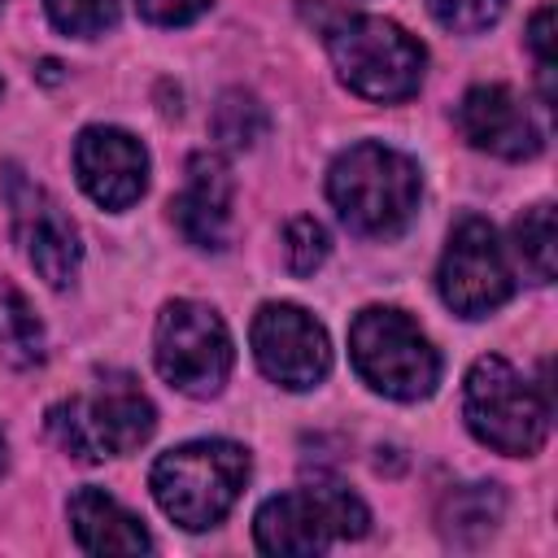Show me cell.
<instances>
[{
  "instance_id": "2e32d148",
  "label": "cell",
  "mask_w": 558,
  "mask_h": 558,
  "mask_svg": "<svg viewBox=\"0 0 558 558\" xmlns=\"http://www.w3.org/2000/svg\"><path fill=\"white\" fill-rule=\"evenodd\" d=\"M501 514H506V493L497 484H458L453 493H445L436 523H440V536L449 545L471 549L497 532Z\"/></svg>"
},
{
  "instance_id": "4316f807",
  "label": "cell",
  "mask_w": 558,
  "mask_h": 558,
  "mask_svg": "<svg viewBox=\"0 0 558 558\" xmlns=\"http://www.w3.org/2000/svg\"><path fill=\"white\" fill-rule=\"evenodd\" d=\"M0 87H4V83H0Z\"/></svg>"
},
{
  "instance_id": "52a82bcc",
  "label": "cell",
  "mask_w": 558,
  "mask_h": 558,
  "mask_svg": "<svg viewBox=\"0 0 558 558\" xmlns=\"http://www.w3.org/2000/svg\"><path fill=\"white\" fill-rule=\"evenodd\" d=\"M371 527V510L357 493L336 480H314L296 493H279L262 501L253 532L266 554H323L336 536H362Z\"/></svg>"
},
{
  "instance_id": "6da1fadb",
  "label": "cell",
  "mask_w": 558,
  "mask_h": 558,
  "mask_svg": "<svg viewBox=\"0 0 558 558\" xmlns=\"http://www.w3.org/2000/svg\"><path fill=\"white\" fill-rule=\"evenodd\" d=\"M327 196L340 222L366 240L401 235L423 196L418 166L388 144H353L327 170Z\"/></svg>"
},
{
  "instance_id": "9c48e42d",
  "label": "cell",
  "mask_w": 558,
  "mask_h": 558,
  "mask_svg": "<svg viewBox=\"0 0 558 558\" xmlns=\"http://www.w3.org/2000/svg\"><path fill=\"white\" fill-rule=\"evenodd\" d=\"M436 288H440V301L462 318H484L510 301L514 275H510L506 248L497 244L493 222L475 214L458 218L436 270Z\"/></svg>"
},
{
  "instance_id": "ffe728a7",
  "label": "cell",
  "mask_w": 558,
  "mask_h": 558,
  "mask_svg": "<svg viewBox=\"0 0 558 558\" xmlns=\"http://www.w3.org/2000/svg\"><path fill=\"white\" fill-rule=\"evenodd\" d=\"M44 4H48L52 26H61L65 35H78V39L105 35L118 22V0H44Z\"/></svg>"
},
{
  "instance_id": "cb8c5ba5",
  "label": "cell",
  "mask_w": 558,
  "mask_h": 558,
  "mask_svg": "<svg viewBox=\"0 0 558 558\" xmlns=\"http://www.w3.org/2000/svg\"><path fill=\"white\" fill-rule=\"evenodd\" d=\"M135 9L153 26H187L209 9V0H135Z\"/></svg>"
},
{
  "instance_id": "d4e9b609",
  "label": "cell",
  "mask_w": 558,
  "mask_h": 558,
  "mask_svg": "<svg viewBox=\"0 0 558 558\" xmlns=\"http://www.w3.org/2000/svg\"><path fill=\"white\" fill-rule=\"evenodd\" d=\"M4 466H9V445H4V436H0V475H4Z\"/></svg>"
},
{
  "instance_id": "d6986e66",
  "label": "cell",
  "mask_w": 558,
  "mask_h": 558,
  "mask_svg": "<svg viewBox=\"0 0 558 558\" xmlns=\"http://www.w3.org/2000/svg\"><path fill=\"white\" fill-rule=\"evenodd\" d=\"M266 126H270V118H266V109H262V100L253 92H240V87L222 92V100L214 109V135L227 148H235V153L253 148L266 135Z\"/></svg>"
},
{
  "instance_id": "8992f818",
  "label": "cell",
  "mask_w": 558,
  "mask_h": 558,
  "mask_svg": "<svg viewBox=\"0 0 558 558\" xmlns=\"http://www.w3.org/2000/svg\"><path fill=\"white\" fill-rule=\"evenodd\" d=\"M466 427L497 453L532 458L549 436V397H541L506 357L488 353L466 371Z\"/></svg>"
},
{
  "instance_id": "277c9868",
  "label": "cell",
  "mask_w": 558,
  "mask_h": 558,
  "mask_svg": "<svg viewBox=\"0 0 558 558\" xmlns=\"http://www.w3.org/2000/svg\"><path fill=\"white\" fill-rule=\"evenodd\" d=\"M157 427V410L144 397V388L131 375H105L96 392L57 401L48 410V432L52 440L74 458V462H105L135 453Z\"/></svg>"
},
{
  "instance_id": "7a4b0ae2",
  "label": "cell",
  "mask_w": 558,
  "mask_h": 558,
  "mask_svg": "<svg viewBox=\"0 0 558 558\" xmlns=\"http://www.w3.org/2000/svg\"><path fill=\"white\" fill-rule=\"evenodd\" d=\"M323 35H327V52L340 83L362 100L388 105L418 92L427 52L397 22L371 17V13H340L323 26Z\"/></svg>"
},
{
  "instance_id": "7c38bea8",
  "label": "cell",
  "mask_w": 558,
  "mask_h": 558,
  "mask_svg": "<svg viewBox=\"0 0 558 558\" xmlns=\"http://www.w3.org/2000/svg\"><path fill=\"white\" fill-rule=\"evenodd\" d=\"M74 170L83 192L105 209H126L148 187V153L122 126H87L74 140Z\"/></svg>"
},
{
  "instance_id": "8fae6325",
  "label": "cell",
  "mask_w": 558,
  "mask_h": 558,
  "mask_svg": "<svg viewBox=\"0 0 558 558\" xmlns=\"http://www.w3.org/2000/svg\"><path fill=\"white\" fill-rule=\"evenodd\" d=\"M253 357L279 388L305 392L331 371V344L314 314L288 301H266L253 314Z\"/></svg>"
},
{
  "instance_id": "603a6c76",
  "label": "cell",
  "mask_w": 558,
  "mask_h": 558,
  "mask_svg": "<svg viewBox=\"0 0 558 558\" xmlns=\"http://www.w3.org/2000/svg\"><path fill=\"white\" fill-rule=\"evenodd\" d=\"M558 13H554V4H541L536 13H532V22H527V48H532V57H536V78H541V96H545V105H554V39H558Z\"/></svg>"
},
{
  "instance_id": "9a60e30c",
  "label": "cell",
  "mask_w": 558,
  "mask_h": 558,
  "mask_svg": "<svg viewBox=\"0 0 558 558\" xmlns=\"http://www.w3.org/2000/svg\"><path fill=\"white\" fill-rule=\"evenodd\" d=\"M70 527L87 554H148L153 549V536L144 532V523L126 506H118L105 488H92V484L70 497Z\"/></svg>"
},
{
  "instance_id": "30bf717a",
  "label": "cell",
  "mask_w": 558,
  "mask_h": 558,
  "mask_svg": "<svg viewBox=\"0 0 558 558\" xmlns=\"http://www.w3.org/2000/svg\"><path fill=\"white\" fill-rule=\"evenodd\" d=\"M4 196H9L13 235L26 253V262L35 266V275L48 288H65L78 275V262H83L78 227L57 205V196H48L39 183H31L17 166H4Z\"/></svg>"
},
{
  "instance_id": "5bb4252c",
  "label": "cell",
  "mask_w": 558,
  "mask_h": 558,
  "mask_svg": "<svg viewBox=\"0 0 558 558\" xmlns=\"http://www.w3.org/2000/svg\"><path fill=\"white\" fill-rule=\"evenodd\" d=\"M231 170L218 153H192L187 157V179L183 192L170 201V218L179 227V235L196 248H227V231H231Z\"/></svg>"
},
{
  "instance_id": "ac0fdd59",
  "label": "cell",
  "mask_w": 558,
  "mask_h": 558,
  "mask_svg": "<svg viewBox=\"0 0 558 558\" xmlns=\"http://www.w3.org/2000/svg\"><path fill=\"white\" fill-rule=\"evenodd\" d=\"M514 253L523 257V270L532 283H549L554 279V205L541 201L532 209H523V218L514 222Z\"/></svg>"
},
{
  "instance_id": "e0dca14e",
  "label": "cell",
  "mask_w": 558,
  "mask_h": 558,
  "mask_svg": "<svg viewBox=\"0 0 558 558\" xmlns=\"http://www.w3.org/2000/svg\"><path fill=\"white\" fill-rule=\"evenodd\" d=\"M0 357L13 371H31L48 357L44 323L35 305L22 296V288H13L9 279H0Z\"/></svg>"
},
{
  "instance_id": "ba28073f",
  "label": "cell",
  "mask_w": 558,
  "mask_h": 558,
  "mask_svg": "<svg viewBox=\"0 0 558 558\" xmlns=\"http://www.w3.org/2000/svg\"><path fill=\"white\" fill-rule=\"evenodd\" d=\"M153 362L170 388H179L187 397H214V392H222L231 362H235L231 331L209 305L179 296V301L161 305V314H157Z\"/></svg>"
},
{
  "instance_id": "44dd1931",
  "label": "cell",
  "mask_w": 558,
  "mask_h": 558,
  "mask_svg": "<svg viewBox=\"0 0 558 558\" xmlns=\"http://www.w3.org/2000/svg\"><path fill=\"white\" fill-rule=\"evenodd\" d=\"M331 253V240L323 231L318 218H292L288 231H283V257H288V270L292 275H314Z\"/></svg>"
},
{
  "instance_id": "4fadbf2b",
  "label": "cell",
  "mask_w": 558,
  "mask_h": 558,
  "mask_svg": "<svg viewBox=\"0 0 558 558\" xmlns=\"http://www.w3.org/2000/svg\"><path fill=\"white\" fill-rule=\"evenodd\" d=\"M458 131L466 135L471 148L506 157V161H523V157L541 153V131H536L532 113L523 109V100L506 83L471 87L458 105Z\"/></svg>"
},
{
  "instance_id": "484cf974",
  "label": "cell",
  "mask_w": 558,
  "mask_h": 558,
  "mask_svg": "<svg viewBox=\"0 0 558 558\" xmlns=\"http://www.w3.org/2000/svg\"><path fill=\"white\" fill-rule=\"evenodd\" d=\"M0 9H4V0H0Z\"/></svg>"
},
{
  "instance_id": "7402d4cb",
  "label": "cell",
  "mask_w": 558,
  "mask_h": 558,
  "mask_svg": "<svg viewBox=\"0 0 558 558\" xmlns=\"http://www.w3.org/2000/svg\"><path fill=\"white\" fill-rule=\"evenodd\" d=\"M506 0H432V13L453 35H480L501 17Z\"/></svg>"
},
{
  "instance_id": "3957f363",
  "label": "cell",
  "mask_w": 558,
  "mask_h": 558,
  "mask_svg": "<svg viewBox=\"0 0 558 558\" xmlns=\"http://www.w3.org/2000/svg\"><path fill=\"white\" fill-rule=\"evenodd\" d=\"M248 480V449L235 440H187L157 458L148 484L157 506L187 532L222 523Z\"/></svg>"
},
{
  "instance_id": "5b68a950",
  "label": "cell",
  "mask_w": 558,
  "mask_h": 558,
  "mask_svg": "<svg viewBox=\"0 0 558 558\" xmlns=\"http://www.w3.org/2000/svg\"><path fill=\"white\" fill-rule=\"evenodd\" d=\"M349 357L357 375L392 401H418L440 384V353L418 323L392 305H371L353 318Z\"/></svg>"
}]
</instances>
